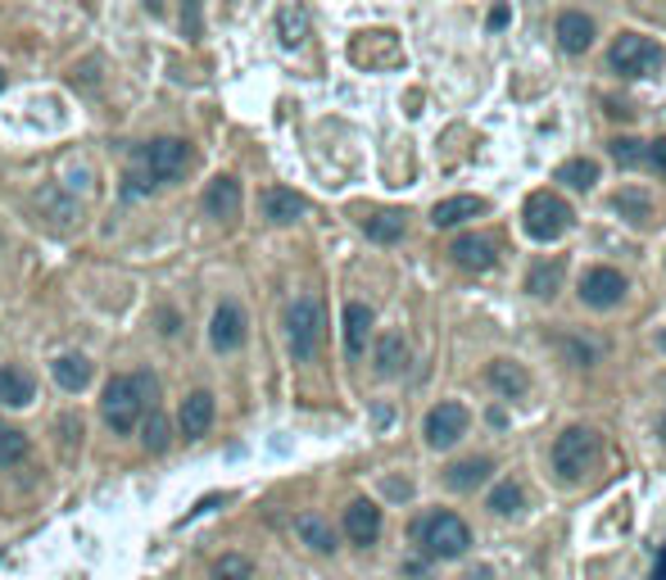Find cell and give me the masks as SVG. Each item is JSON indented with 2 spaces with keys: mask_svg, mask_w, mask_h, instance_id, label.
Returning a JSON list of instances; mask_svg holds the SVG:
<instances>
[{
  "mask_svg": "<svg viewBox=\"0 0 666 580\" xmlns=\"http://www.w3.org/2000/svg\"><path fill=\"white\" fill-rule=\"evenodd\" d=\"M562 276H567V263L562 259H540V263L526 268V291L535 299H553L562 291Z\"/></svg>",
  "mask_w": 666,
  "mask_h": 580,
  "instance_id": "17",
  "label": "cell"
},
{
  "mask_svg": "<svg viewBox=\"0 0 666 580\" xmlns=\"http://www.w3.org/2000/svg\"><path fill=\"white\" fill-rule=\"evenodd\" d=\"M145 409H155V376L150 372H123L100 395V413H105V426L114 436L137 431Z\"/></svg>",
  "mask_w": 666,
  "mask_h": 580,
  "instance_id": "2",
  "label": "cell"
},
{
  "mask_svg": "<svg viewBox=\"0 0 666 580\" xmlns=\"http://www.w3.org/2000/svg\"><path fill=\"white\" fill-rule=\"evenodd\" d=\"M214 580H254V563L245 553H222L214 563Z\"/></svg>",
  "mask_w": 666,
  "mask_h": 580,
  "instance_id": "31",
  "label": "cell"
},
{
  "mask_svg": "<svg viewBox=\"0 0 666 580\" xmlns=\"http://www.w3.org/2000/svg\"><path fill=\"white\" fill-rule=\"evenodd\" d=\"M644 159H649V164L662 172V178H666V137H657L653 145H644Z\"/></svg>",
  "mask_w": 666,
  "mask_h": 580,
  "instance_id": "35",
  "label": "cell"
},
{
  "mask_svg": "<svg viewBox=\"0 0 666 580\" xmlns=\"http://www.w3.org/2000/svg\"><path fill=\"white\" fill-rule=\"evenodd\" d=\"M522 508H526V494H522V486H517V481H499V486H495V494H490V513L512 517V513H522Z\"/></svg>",
  "mask_w": 666,
  "mask_h": 580,
  "instance_id": "30",
  "label": "cell"
},
{
  "mask_svg": "<svg viewBox=\"0 0 666 580\" xmlns=\"http://www.w3.org/2000/svg\"><path fill=\"white\" fill-rule=\"evenodd\" d=\"M141 5H145L150 14H164V0H141Z\"/></svg>",
  "mask_w": 666,
  "mask_h": 580,
  "instance_id": "37",
  "label": "cell"
},
{
  "mask_svg": "<svg viewBox=\"0 0 666 580\" xmlns=\"http://www.w3.org/2000/svg\"><path fill=\"white\" fill-rule=\"evenodd\" d=\"M191 145L182 137H155L132 150V168H127V191L141 195L150 186H168V182H182L187 168H191Z\"/></svg>",
  "mask_w": 666,
  "mask_h": 580,
  "instance_id": "1",
  "label": "cell"
},
{
  "mask_svg": "<svg viewBox=\"0 0 666 580\" xmlns=\"http://www.w3.org/2000/svg\"><path fill=\"white\" fill-rule=\"evenodd\" d=\"M368 336H372V309L368 305H345V349H349V359L363 355Z\"/></svg>",
  "mask_w": 666,
  "mask_h": 580,
  "instance_id": "21",
  "label": "cell"
},
{
  "mask_svg": "<svg viewBox=\"0 0 666 580\" xmlns=\"http://www.w3.org/2000/svg\"><path fill=\"white\" fill-rule=\"evenodd\" d=\"M295 531H299L304 544L318 549V553H331V549H336V531H331V526H326L318 513H304V517L295 521Z\"/></svg>",
  "mask_w": 666,
  "mask_h": 580,
  "instance_id": "25",
  "label": "cell"
},
{
  "mask_svg": "<svg viewBox=\"0 0 666 580\" xmlns=\"http://www.w3.org/2000/svg\"><path fill=\"white\" fill-rule=\"evenodd\" d=\"M177 426H182L187 440H200L214 426V395L209 390H191L182 399V413H177Z\"/></svg>",
  "mask_w": 666,
  "mask_h": 580,
  "instance_id": "14",
  "label": "cell"
},
{
  "mask_svg": "<svg viewBox=\"0 0 666 580\" xmlns=\"http://www.w3.org/2000/svg\"><path fill=\"white\" fill-rule=\"evenodd\" d=\"M345 536H349V544H376V536H381V508L372 499H354L349 508H345Z\"/></svg>",
  "mask_w": 666,
  "mask_h": 580,
  "instance_id": "12",
  "label": "cell"
},
{
  "mask_svg": "<svg viewBox=\"0 0 666 580\" xmlns=\"http://www.w3.org/2000/svg\"><path fill=\"white\" fill-rule=\"evenodd\" d=\"M182 28H187L191 41L204 33V23H200V0H187V10H182Z\"/></svg>",
  "mask_w": 666,
  "mask_h": 580,
  "instance_id": "34",
  "label": "cell"
},
{
  "mask_svg": "<svg viewBox=\"0 0 666 580\" xmlns=\"http://www.w3.org/2000/svg\"><path fill=\"white\" fill-rule=\"evenodd\" d=\"M204 214L218 218V222H232L241 214V182L227 178V172H222V178H214L209 191H204Z\"/></svg>",
  "mask_w": 666,
  "mask_h": 580,
  "instance_id": "15",
  "label": "cell"
},
{
  "mask_svg": "<svg viewBox=\"0 0 666 580\" xmlns=\"http://www.w3.org/2000/svg\"><path fill=\"white\" fill-rule=\"evenodd\" d=\"M490 472H495V463H490V459H468V463H453V467L445 472V486L463 494V490L485 486V476H490Z\"/></svg>",
  "mask_w": 666,
  "mask_h": 580,
  "instance_id": "23",
  "label": "cell"
},
{
  "mask_svg": "<svg viewBox=\"0 0 666 580\" xmlns=\"http://www.w3.org/2000/svg\"><path fill=\"white\" fill-rule=\"evenodd\" d=\"M468 409H463V403H435V409H431V417H426V444L431 449H449V444H458V440H463L468 436Z\"/></svg>",
  "mask_w": 666,
  "mask_h": 580,
  "instance_id": "10",
  "label": "cell"
},
{
  "mask_svg": "<svg viewBox=\"0 0 666 580\" xmlns=\"http://www.w3.org/2000/svg\"><path fill=\"white\" fill-rule=\"evenodd\" d=\"M612 159H617L622 168H635V164H644V145L630 141V137H617L612 141Z\"/></svg>",
  "mask_w": 666,
  "mask_h": 580,
  "instance_id": "33",
  "label": "cell"
},
{
  "mask_svg": "<svg viewBox=\"0 0 666 580\" xmlns=\"http://www.w3.org/2000/svg\"><path fill=\"white\" fill-rule=\"evenodd\" d=\"M558 182H567V186H576V191H594L599 164H594V159H567V164L558 168Z\"/></svg>",
  "mask_w": 666,
  "mask_h": 580,
  "instance_id": "28",
  "label": "cell"
},
{
  "mask_svg": "<svg viewBox=\"0 0 666 580\" xmlns=\"http://www.w3.org/2000/svg\"><path fill=\"white\" fill-rule=\"evenodd\" d=\"M580 299L589 309H617L622 299H626V276L617 272V268H589L585 276H580Z\"/></svg>",
  "mask_w": 666,
  "mask_h": 580,
  "instance_id": "8",
  "label": "cell"
},
{
  "mask_svg": "<svg viewBox=\"0 0 666 580\" xmlns=\"http://www.w3.org/2000/svg\"><path fill=\"white\" fill-rule=\"evenodd\" d=\"M607 64H612V73H622V78H653L662 68V46L653 37L622 33L607 50Z\"/></svg>",
  "mask_w": 666,
  "mask_h": 580,
  "instance_id": "7",
  "label": "cell"
},
{
  "mask_svg": "<svg viewBox=\"0 0 666 580\" xmlns=\"http://www.w3.org/2000/svg\"><path fill=\"white\" fill-rule=\"evenodd\" d=\"M449 259L458 268H468V272H485V268L499 263V241L495 236H481V232H468V236H458L449 245Z\"/></svg>",
  "mask_w": 666,
  "mask_h": 580,
  "instance_id": "11",
  "label": "cell"
},
{
  "mask_svg": "<svg viewBox=\"0 0 666 580\" xmlns=\"http://www.w3.org/2000/svg\"><path fill=\"white\" fill-rule=\"evenodd\" d=\"M259 205H264V218H268V222H277V227L299 222V218H304V209H309V205H304V195H295L291 186H268Z\"/></svg>",
  "mask_w": 666,
  "mask_h": 580,
  "instance_id": "16",
  "label": "cell"
},
{
  "mask_svg": "<svg viewBox=\"0 0 666 580\" xmlns=\"http://www.w3.org/2000/svg\"><path fill=\"white\" fill-rule=\"evenodd\" d=\"M572 218L576 214L567 209V199H558L553 191H535L526 199V209H522V227H526L530 241H558V236H567Z\"/></svg>",
  "mask_w": 666,
  "mask_h": 580,
  "instance_id": "6",
  "label": "cell"
},
{
  "mask_svg": "<svg viewBox=\"0 0 666 580\" xmlns=\"http://www.w3.org/2000/svg\"><path fill=\"white\" fill-rule=\"evenodd\" d=\"M404 368H408V345H404V336L386 332L376 340V372L381 376H399Z\"/></svg>",
  "mask_w": 666,
  "mask_h": 580,
  "instance_id": "24",
  "label": "cell"
},
{
  "mask_svg": "<svg viewBox=\"0 0 666 580\" xmlns=\"http://www.w3.org/2000/svg\"><path fill=\"white\" fill-rule=\"evenodd\" d=\"M0 91H5V68H0Z\"/></svg>",
  "mask_w": 666,
  "mask_h": 580,
  "instance_id": "39",
  "label": "cell"
},
{
  "mask_svg": "<svg viewBox=\"0 0 666 580\" xmlns=\"http://www.w3.org/2000/svg\"><path fill=\"white\" fill-rule=\"evenodd\" d=\"M37 395V382L28 368H0V403H10V409H28Z\"/></svg>",
  "mask_w": 666,
  "mask_h": 580,
  "instance_id": "19",
  "label": "cell"
},
{
  "mask_svg": "<svg viewBox=\"0 0 666 580\" xmlns=\"http://www.w3.org/2000/svg\"><path fill=\"white\" fill-rule=\"evenodd\" d=\"M657 431H662V440H666V413H662V422H657Z\"/></svg>",
  "mask_w": 666,
  "mask_h": 580,
  "instance_id": "38",
  "label": "cell"
},
{
  "mask_svg": "<svg viewBox=\"0 0 666 580\" xmlns=\"http://www.w3.org/2000/svg\"><path fill=\"white\" fill-rule=\"evenodd\" d=\"M28 436L18 431V426H5L0 422V467H18L23 459H28Z\"/></svg>",
  "mask_w": 666,
  "mask_h": 580,
  "instance_id": "27",
  "label": "cell"
},
{
  "mask_svg": "<svg viewBox=\"0 0 666 580\" xmlns=\"http://www.w3.org/2000/svg\"><path fill=\"white\" fill-rule=\"evenodd\" d=\"M413 540L422 544L426 558H463L472 544V531L458 513H431V517L413 521Z\"/></svg>",
  "mask_w": 666,
  "mask_h": 580,
  "instance_id": "3",
  "label": "cell"
},
{
  "mask_svg": "<svg viewBox=\"0 0 666 580\" xmlns=\"http://www.w3.org/2000/svg\"><path fill=\"white\" fill-rule=\"evenodd\" d=\"M485 376H490V386H495L503 399H522V395L530 390V376L522 372V363H512V359H495Z\"/></svg>",
  "mask_w": 666,
  "mask_h": 580,
  "instance_id": "20",
  "label": "cell"
},
{
  "mask_svg": "<svg viewBox=\"0 0 666 580\" xmlns=\"http://www.w3.org/2000/svg\"><path fill=\"white\" fill-rule=\"evenodd\" d=\"M481 214H485V199L481 195H449V199H440V205L431 209V222L435 227H458V222L481 218Z\"/></svg>",
  "mask_w": 666,
  "mask_h": 580,
  "instance_id": "18",
  "label": "cell"
},
{
  "mask_svg": "<svg viewBox=\"0 0 666 580\" xmlns=\"http://www.w3.org/2000/svg\"><path fill=\"white\" fill-rule=\"evenodd\" d=\"M594 18L580 14V10H567V14H558V46L567 50V55H585L589 46H594Z\"/></svg>",
  "mask_w": 666,
  "mask_h": 580,
  "instance_id": "13",
  "label": "cell"
},
{
  "mask_svg": "<svg viewBox=\"0 0 666 580\" xmlns=\"http://www.w3.org/2000/svg\"><path fill=\"white\" fill-rule=\"evenodd\" d=\"M630 222H649V214H653V205H649V195H639V191H622L617 199H612Z\"/></svg>",
  "mask_w": 666,
  "mask_h": 580,
  "instance_id": "32",
  "label": "cell"
},
{
  "mask_svg": "<svg viewBox=\"0 0 666 580\" xmlns=\"http://www.w3.org/2000/svg\"><path fill=\"white\" fill-rule=\"evenodd\" d=\"M50 372H55L60 390H68V395L87 390V382H91V363H87L82 355H60L55 363H50Z\"/></svg>",
  "mask_w": 666,
  "mask_h": 580,
  "instance_id": "22",
  "label": "cell"
},
{
  "mask_svg": "<svg viewBox=\"0 0 666 580\" xmlns=\"http://www.w3.org/2000/svg\"><path fill=\"white\" fill-rule=\"evenodd\" d=\"M141 440H145L150 453H164L172 444V426H168V417L159 409H150V417L141 422Z\"/></svg>",
  "mask_w": 666,
  "mask_h": 580,
  "instance_id": "29",
  "label": "cell"
},
{
  "mask_svg": "<svg viewBox=\"0 0 666 580\" xmlns=\"http://www.w3.org/2000/svg\"><path fill=\"white\" fill-rule=\"evenodd\" d=\"M286 336H291V355L299 363H309L318 349H322V336H326V313H322V299L304 295L291 305L286 313Z\"/></svg>",
  "mask_w": 666,
  "mask_h": 580,
  "instance_id": "5",
  "label": "cell"
},
{
  "mask_svg": "<svg viewBox=\"0 0 666 580\" xmlns=\"http://www.w3.org/2000/svg\"><path fill=\"white\" fill-rule=\"evenodd\" d=\"M603 453V436L594 426H567L558 440H553V472L562 481H580V476L599 463Z\"/></svg>",
  "mask_w": 666,
  "mask_h": 580,
  "instance_id": "4",
  "label": "cell"
},
{
  "mask_svg": "<svg viewBox=\"0 0 666 580\" xmlns=\"http://www.w3.org/2000/svg\"><path fill=\"white\" fill-rule=\"evenodd\" d=\"M249 336V322H245V309L236 305V299H222V305L214 309V322H209V340L218 355H236V349L245 345Z\"/></svg>",
  "mask_w": 666,
  "mask_h": 580,
  "instance_id": "9",
  "label": "cell"
},
{
  "mask_svg": "<svg viewBox=\"0 0 666 580\" xmlns=\"http://www.w3.org/2000/svg\"><path fill=\"white\" fill-rule=\"evenodd\" d=\"M653 580H666V549L657 553V567H653Z\"/></svg>",
  "mask_w": 666,
  "mask_h": 580,
  "instance_id": "36",
  "label": "cell"
},
{
  "mask_svg": "<svg viewBox=\"0 0 666 580\" xmlns=\"http://www.w3.org/2000/svg\"><path fill=\"white\" fill-rule=\"evenodd\" d=\"M363 232L376 245H395L404 236V214H372V218H363Z\"/></svg>",
  "mask_w": 666,
  "mask_h": 580,
  "instance_id": "26",
  "label": "cell"
}]
</instances>
